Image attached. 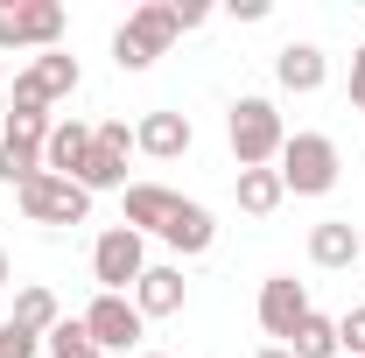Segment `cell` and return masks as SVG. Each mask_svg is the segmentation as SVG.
Here are the masks:
<instances>
[{"label":"cell","mask_w":365,"mask_h":358,"mask_svg":"<svg viewBox=\"0 0 365 358\" xmlns=\"http://www.w3.org/2000/svg\"><path fill=\"white\" fill-rule=\"evenodd\" d=\"M302 316H309V288H302L295 274H267V281H260V330L288 344Z\"/></svg>","instance_id":"8"},{"label":"cell","mask_w":365,"mask_h":358,"mask_svg":"<svg viewBox=\"0 0 365 358\" xmlns=\"http://www.w3.org/2000/svg\"><path fill=\"white\" fill-rule=\"evenodd\" d=\"M225 140H232V162L239 169H274L281 148H288V120H281L274 98L246 91V98H232V113H225Z\"/></svg>","instance_id":"1"},{"label":"cell","mask_w":365,"mask_h":358,"mask_svg":"<svg viewBox=\"0 0 365 358\" xmlns=\"http://www.w3.org/2000/svg\"><path fill=\"white\" fill-rule=\"evenodd\" d=\"M43 176V140H29V134H0V183H36Z\"/></svg>","instance_id":"19"},{"label":"cell","mask_w":365,"mask_h":358,"mask_svg":"<svg viewBox=\"0 0 365 358\" xmlns=\"http://www.w3.org/2000/svg\"><path fill=\"white\" fill-rule=\"evenodd\" d=\"M91 162V120H78V113H71V120H56V127H49V140H43V169L49 176H71L78 183V169H85Z\"/></svg>","instance_id":"11"},{"label":"cell","mask_w":365,"mask_h":358,"mask_svg":"<svg viewBox=\"0 0 365 358\" xmlns=\"http://www.w3.org/2000/svg\"><path fill=\"white\" fill-rule=\"evenodd\" d=\"M309 260H317V267H351V260H359V225L351 218H323V225H309Z\"/></svg>","instance_id":"15"},{"label":"cell","mask_w":365,"mask_h":358,"mask_svg":"<svg viewBox=\"0 0 365 358\" xmlns=\"http://www.w3.org/2000/svg\"><path fill=\"white\" fill-rule=\"evenodd\" d=\"M63 7L56 0H0V56L7 49H63Z\"/></svg>","instance_id":"4"},{"label":"cell","mask_w":365,"mask_h":358,"mask_svg":"<svg viewBox=\"0 0 365 358\" xmlns=\"http://www.w3.org/2000/svg\"><path fill=\"white\" fill-rule=\"evenodd\" d=\"M253 358H295V352H288V344H267V352H253Z\"/></svg>","instance_id":"29"},{"label":"cell","mask_w":365,"mask_h":358,"mask_svg":"<svg viewBox=\"0 0 365 358\" xmlns=\"http://www.w3.org/2000/svg\"><path fill=\"white\" fill-rule=\"evenodd\" d=\"M21 78H29V85L43 91L49 106H56V98H71V91L85 85V71H78V56H63V49H43V56H36V63H29Z\"/></svg>","instance_id":"16"},{"label":"cell","mask_w":365,"mask_h":358,"mask_svg":"<svg viewBox=\"0 0 365 358\" xmlns=\"http://www.w3.org/2000/svg\"><path fill=\"white\" fill-rule=\"evenodd\" d=\"M120 197H127V232H140V239H148V232H155V239H162V225L176 218V190H169V183H127V190H120Z\"/></svg>","instance_id":"9"},{"label":"cell","mask_w":365,"mask_h":358,"mask_svg":"<svg viewBox=\"0 0 365 358\" xmlns=\"http://www.w3.org/2000/svg\"><path fill=\"white\" fill-rule=\"evenodd\" d=\"M43 352H49V358H85V352H91V337H85V316H63V323H56V330L43 337Z\"/></svg>","instance_id":"22"},{"label":"cell","mask_w":365,"mask_h":358,"mask_svg":"<svg viewBox=\"0 0 365 358\" xmlns=\"http://www.w3.org/2000/svg\"><path fill=\"white\" fill-rule=\"evenodd\" d=\"M337 344H344V358H365V302L337 316Z\"/></svg>","instance_id":"24"},{"label":"cell","mask_w":365,"mask_h":358,"mask_svg":"<svg viewBox=\"0 0 365 358\" xmlns=\"http://www.w3.org/2000/svg\"><path fill=\"white\" fill-rule=\"evenodd\" d=\"M190 120L182 113H140V127H134V148L140 155H155V162H176V155H190Z\"/></svg>","instance_id":"14"},{"label":"cell","mask_w":365,"mask_h":358,"mask_svg":"<svg viewBox=\"0 0 365 358\" xmlns=\"http://www.w3.org/2000/svg\"><path fill=\"white\" fill-rule=\"evenodd\" d=\"M288 352H295V358H344V344H337V316L309 310L302 323H295V337H288Z\"/></svg>","instance_id":"18"},{"label":"cell","mask_w":365,"mask_h":358,"mask_svg":"<svg viewBox=\"0 0 365 358\" xmlns=\"http://www.w3.org/2000/svg\"><path fill=\"white\" fill-rule=\"evenodd\" d=\"M0 134H7V113H0Z\"/></svg>","instance_id":"33"},{"label":"cell","mask_w":365,"mask_h":358,"mask_svg":"<svg viewBox=\"0 0 365 358\" xmlns=\"http://www.w3.org/2000/svg\"><path fill=\"white\" fill-rule=\"evenodd\" d=\"M7 274H14V267H7V253H0V288H7Z\"/></svg>","instance_id":"30"},{"label":"cell","mask_w":365,"mask_h":358,"mask_svg":"<svg viewBox=\"0 0 365 358\" xmlns=\"http://www.w3.org/2000/svg\"><path fill=\"white\" fill-rule=\"evenodd\" d=\"M162 239H169V253H176V260H204V253L218 246V218H211L204 204H190V197H182L176 218L162 225Z\"/></svg>","instance_id":"10"},{"label":"cell","mask_w":365,"mask_h":358,"mask_svg":"<svg viewBox=\"0 0 365 358\" xmlns=\"http://www.w3.org/2000/svg\"><path fill=\"white\" fill-rule=\"evenodd\" d=\"M323 78H330V56H323L317 43H288L281 56H274V85H281V91H295V98L323 91Z\"/></svg>","instance_id":"13"},{"label":"cell","mask_w":365,"mask_h":358,"mask_svg":"<svg viewBox=\"0 0 365 358\" xmlns=\"http://www.w3.org/2000/svg\"><path fill=\"white\" fill-rule=\"evenodd\" d=\"M176 0H140L134 14L113 29V63L120 71H148L155 56H169V43H176Z\"/></svg>","instance_id":"2"},{"label":"cell","mask_w":365,"mask_h":358,"mask_svg":"<svg viewBox=\"0 0 365 358\" xmlns=\"http://www.w3.org/2000/svg\"><path fill=\"white\" fill-rule=\"evenodd\" d=\"M182 295H190V281H182V267L176 260H155V267L134 281V310L155 323V316H176L182 310Z\"/></svg>","instance_id":"12"},{"label":"cell","mask_w":365,"mask_h":358,"mask_svg":"<svg viewBox=\"0 0 365 358\" xmlns=\"http://www.w3.org/2000/svg\"><path fill=\"white\" fill-rule=\"evenodd\" d=\"M239 211L246 218H274L281 211V197H288V183H281V169H239Z\"/></svg>","instance_id":"17"},{"label":"cell","mask_w":365,"mask_h":358,"mask_svg":"<svg viewBox=\"0 0 365 358\" xmlns=\"http://www.w3.org/2000/svg\"><path fill=\"white\" fill-rule=\"evenodd\" d=\"M359 260H365V225H359Z\"/></svg>","instance_id":"31"},{"label":"cell","mask_w":365,"mask_h":358,"mask_svg":"<svg viewBox=\"0 0 365 358\" xmlns=\"http://www.w3.org/2000/svg\"><path fill=\"white\" fill-rule=\"evenodd\" d=\"M204 21H211V7H204V0H176V29H182V36H190V29H204Z\"/></svg>","instance_id":"26"},{"label":"cell","mask_w":365,"mask_h":358,"mask_svg":"<svg viewBox=\"0 0 365 358\" xmlns=\"http://www.w3.org/2000/svg\"><path fill=\"white\" fill-rule=\"evenodd\" d=\"M140 330H148V316H140L127 295H91V310H85V337L98 344V352H134Z\"/></svg>","instance_id":"7"},{"label":"cell","mask_w":365,"mask_h":358,"mask_svg":"<svg viewBox=\"0 0 365 358\" xmlns=\"http://www.w3.org/2000/svg\"><path fill=\"white\" fill-rule=\"evenodd\" d=\"M78 190H127V155H113V148H98V134H91V162L78 169Z\"/></svg>","instance_id":"21"},{"label":"cell","mask_w":365,"mask_h":358,"mask_svg":"<svg viewBox=\"0 0 365 358\" xmlns=\"http://www.w3.org/2000/svg\"><path fill=\"white\" fill-rule=\"evenodd\" d=\"M91 134H98V148H113V155H127V148H134V127H127V120H98Z\"/></svg>","instance_id":"25"},{"label":"cell","mask_w":365,"mask_h":358,"mask_svg":"<svg viewBox=\"0 0 365 358\" xmlns=\"http://www.w3.org/2000/svg\"><path fill=\"white\" fill-rule=\"evenodd\" d=\"M0 78H7V63H0Z\"/></svg>","instance_id":"34"},{"label":"cell","mask_w":365,"mask_h":358,"mask_svg":"<svg viewBox=\"0 0 365 358\" xmlns=\"http://www.w3.org/2000/svg\"><path fill=\"white\" fill-rule=\"evenodd\" d=\"M14 113H49V98L29 85V78H14Z\"/></svg>","instance_id":"27"},{"label":"cell","mask_w":365,"mask_h":358,"mask_svg":"<svg viewBox=\"0 0 365 358\" xmlns=\"http://www.w3.org/2000/svg\"><path fill=\"white\" fill-rule=\"evenodd\" d=\"M274 169L288 183V197H330L337 176H344V155H337L330 134H288V148H281Z\"/></svg>","instance_id":"3"},{"label":"cell","mask_w":365,"mask_h":358,"mask_svg":"<svg viewBox=\"0 0 365 358\" xmlns=\"http://www.w3.org/2000/svg\"><path fill=\"white\" fill-rule=\"evenodd\" d=\"M140 358H169V352H140Z\"/></svg>","instance_id":"32"},{"label":"cell","mask_w":365,"mask_h":358,"mask_svg":"<svg viewBox=\"0 0 365 358\" xmlns=\"http://www.w3.org/2000/svg\"><path fill=\"white\" fill-rule=\"evenodd\" d=\"M140 274H148V239L127 232V225H106L98 246H91V281H98V295H127Z\"/></svg>","instance_id":"5"},{"label":"cell","mask_w":365,"mask_h":358,"mask_svg":"<svg viewBox=\"0 0 365 358\" xmlns=\"http://www.w3.org/2000/svg\"><path fill=\"white\" fill-rule=\"evenodd\" d=\"M351 106L365 113V43H359V56H351Z\"/></svg>","instance_id":"28"},{"label":"cell","mask_w":365,"mask_h":358,"mask_svg":"<svg viewBox=\"0 0 365 358\" xmlns=\"http://www.w3.org/2000/svg\"><path fill=\"white\" fill-rule=\"evenodd\" d=\"M36 352H43V337H36V330H21V323L7 316V323H0V358H36Z\"/></svg>","instance_id":"23"},{"label":"cell","mask_w":365,"mask_h":358,"mask_svg":"<svg viewBox=\"0 0 365 358\" xmlns=\"http://www.w3.org/2000/svg\"><path fill=\"white\" fill-rule=\"evenodd\" d=\"M14 323H21V330H36V337H49V330L63 323V310H56V295H49L43 281H29V288L14 295Z\"/></svg>","instance_id":"20"},{"label":"cell","mask_w":365,"mask_h":358,"mask_svg":"<svg viewBox=\"0 0 365 358\" xmlns=\"http://www.w3.org/2000/svg\"><path fill=\"white\" fill-rule=\"evenodd\" d=\"M14 197H21V218L29 225H85L91 218V190H78L71 176H49V169L36 183H21Z\"/></svg>","instance_id":"6"}]
</instances>
